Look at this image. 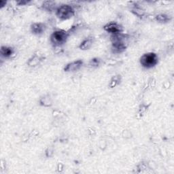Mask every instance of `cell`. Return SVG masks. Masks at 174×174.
<instances>
[{"mask_svg": "<svg viewBox=\"0 0 174 174\" xmlns=\"http://www.w3.org/2000/svg\"><path fill=\"white\" fill-rule=\"evenodd\" d=\"M104 29H105L107 32L110 33L112 35H116L121 33L122 32V27L120 26L117 22H110L107 23L105 26H104Z\"/></svg>", "mask_w": 174, "mask_h": 174, "instance_id": "cell-5", "label": "cell"}, {"mask_svg": "<svg viewBox=\"0 0 174 174\" xmlns=\"http://www.w3.org/2000/svg\"><path fill=\"white\" fill-rule=\"evenodd\" d=\"M6 2H3V1H0V6H1V7H3V5H6Z\"/></svg>", "mask_w": 174, "mask_h": 174, "instance_id": "cell-15", "label": "cell"}, {"mask_svg": "<svg viewBox=\"0 0 174 174\" xmlns=\"http://www.w3.org/2000/svg\"><path fill=\"white\" fill-rule=\"evenodd\" d=\"M131 12H132L135 15H136V16H137L139 17H142L145 14L144 10L138 5H135V6L133 7L132 10H131Z\"/></svg>", "mask_w": 174, "mask_h": 174, "instance_id": "cell-9", "label": "cell"}, {"mask_svg": "<svg viewBox=\"0 0 174 174\" xmlns=\"http://www.w3.org/2000/svg\"><path fill=\"white\" fill-rule=\"evenodd\" d=\"M46 27L43 23H33L31 26V31L35 35H41L44 32Z\"/></svg>", "mask_w": 174, "mask_h": 174, "instance_id": "cell-7", "label": "cell"}, {"mask_svg": "<svg viewBox=\"0 0 174 174\" xmlns=\"http://www.w3.org/2000/svg\"><path fill=\"white\" fill-rule=\"evenodd\" d=\"M100 63V60L97 58H95V59H92L90 61V65L92 67H97L99 66V65Z\"/></svg>", "mask_w": 174, "mask_h": 174, "instance_id": "cell-12", "label": "cell"}, {"mask_svg": "<svg viewBox=\"0 0 174 174\" xmlns=\"http://www.w3.org/2000/svg\"><path fill=\"white\" fill-rule=\"evenodd\" d=\"M57 17L61 20H67L74 15V10L68 4H63L57 9Z\"/></svg>", "mask_w": 174, "mask_h": 174, "instance_id": "cell-3", "label": "cell"}, {"mask_svg": "<svg viewBox=\"0 0 174 174\" xmlns=\"http://www.w3.org/2000/svg\"><path fill=\"white\" fill-rule=\"evenodd\" d=\"M112 42V49L115 53H121L125 51L127 48V44L125 43V37L121 33L112 35L111 37Z\"/></svg>", "mask_w": 174, "mask_h": 174, "instance_id": "cell-1", "label": "cell"}, {"mask_svg": "<svg viewBox=\"0 0 174 174\" xmlns=\"http://www.w3.org/2000/svg\"><path fill=\"white\" fill-rule=\"evenodd\" d=\"M39 59V58H38L37 56H34L32 59H30L29 61V65L30 66H35L37 63L36 62V60H38Z\"/></svg>", "mask_w": 174, "mask_h": 174, "instance_id": "cell-14", "label": "cell"}, {"mask_svg": "<svg viewBox=\"0 0 174 174\" xmlns=\"http://www.w3.org/2000/svg\"><path fill=\"white\" fill-rule=\"evenodd\" d=\"M68 35L64 30H57L51 35V40L52 44L59 46L64 44L67 39Z\"/></svg>", "mask_w": 174, "mask_h": 174, "instance_id": "cell-4", "label": "cell"}, {"mask_svg": "<svg viewBox=\"0 0 174 174\" xmlns=\"http://www.w3.org/2000/svg\"><path fill=\"white\" fill-rule=\"evenodd\" d=\"M83 65V61L82 60H78L73 61L72 63H68L64 68V71L66 72H76L81 68Z\"/></svg>", "mask_w": 174, "mask_h": 174, "instance_id": "cell-6", "label": "cell"}, {"mask_svg": "<svg viewBox=\"0 0 174 174\" xmlns=\"http://www.w3.org/2000/svg\"><path fill=\"white\" fill-rule=\"evenodd\" d=\"M92 46V40L91 39H87L84 40L80 45V48L81 50H88Z\"/></svg>", "mask_w": 174, "mask_h": 174, "instance_id": "cell-11", "label": "cell"}, {"mask_svg": "<svg viewBox=\"0 0 174 174\" xmlns=\"http://www.w3.org/2000/svg\"><path fill=\"white\" fill-rule=\"evenodd\" d=\"M156 20L159 22H168L169 21H170L171 20V18H170L169 16L168 15L165 14H158L157 16L156 17Z\"/></svg>", "mask_w": 174, "mask_h": 174, "instance_id": "cell-10", "label": "cell"}, {"mask_svg": "<svg viewBox=\"0 0 174 174\" xmlns=\"http://www.w3.org/2000/svg\"><path fill=\"white\" fill-rule=\"evenodd\" d=\"M14 53V50L11 47H7V46H2L1 48V55L2 57L5 58H9Z\"/></svg>", "mask_w": 174, "mask_h": 174, "instance_id": "cell-8", "label": "cell"}, {"mask_svg": "<svg viewBox=\"0 0 174 174\" xmlns=\"http://www.w3.org/2000/svg\"><path fill=\"white\" fill-rule=\"evenodd\" d=\"M118 84V77L116 76V77H114V78L112 79L111 82L110 83V87L111 88H114L117 86Z\"/></svg>", "mask_w": 174, "mask_h": 174, "instance_id": "cell-13", "label": "cell"}, {"mask_svg": "<svg viewBox=\"0 0 174 174\" xmlns=\"http://www.w3.org/2000/svg\"><path fill=\"white\" fill-rule=\"evenodd\" d=\"M140 63L143 67L150 69L158 63V57L154 52H148L143 55L140 58Z\"/></svg>", "mask_w": 174, "mask_h": 174, "instance_id": "cell-2", "label": "cell"}]
</instances>
